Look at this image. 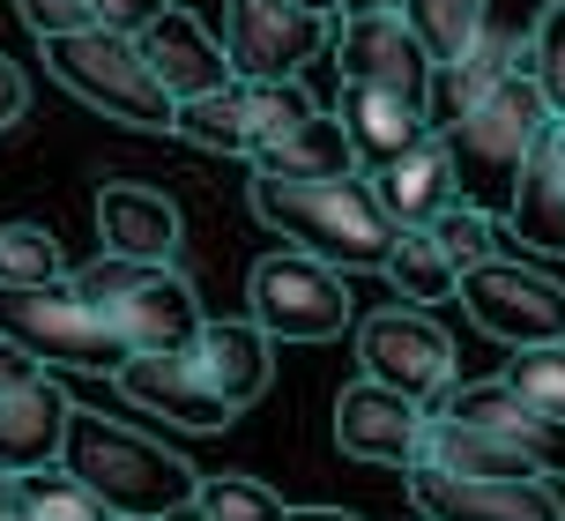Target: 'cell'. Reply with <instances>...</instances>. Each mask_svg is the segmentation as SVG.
<instances>
[{
	"mask_svg": "<svg viewBox=\"0 0 565 521\" xmlns=\"http://www.w3.org/2000/svg\"><path fill=\"white\" fill-rule=\"evenodd\" d=\"M513 238L536 246V254L565 260V119L536 142L529 172H521V194H513Z\"/></svg>",
	"mask_w": 565,
	"mask_h": 521,
	"instance_id": "obj_22",
	"label": "cell"
},
{
	"mask_svg": "<svg viewBox=\"0 0 565 521\" xmlns=\"http://www.w3.org/2000/svg\"><path fill=\"white\" fill-rule=\"evenodd\" d=\"M246 306H254V320L276 343H328V336H342L358 320V298L342 284V268L306 254V246L260 254L254 276H246Z\"/></svg>",
	"mask_w": 565,
	"mask_h": 521,
	"instance_id": "obj_7",
	"label": "cell"
},
{
	"mask_svg": "<svg viewBox=\"0 0 565 521\" xmlns=\"http://www.w3.org/2000/svg\"><path fill=\"white\" fill-rule=\"evenodd\" d=\"M224 53L238 83H298L320 53H335V15L298 0H224Z\"/></svg>",
	"mask_w": 565,
	"mask_h": 521,
	"instance_id": "obj_8",
	"label": "cell"
},
{
	"mask_svg": "<svg viewBox=\"0 0 565 521\" xmlns=\"http://www.w3.org/2000/svg\"><path fill=\"white\" fill-rule=\"evenodd\" d=\"M268 343H276V336H268L260 320H201L194 358H201L209 387H216L231 410H254L260 395H268V380H276V358H268Z\"/></svg>",
	"mask_w": 565,
	"mask_h": 521,
	"instance_id": "obj_20",
	"label": "cell"
},
{
	"mask_svg": "<svg viewBox=\"0 0 565 521\" xmlns=\"http://www.w3.org/2000/svg\"><path fill=\"white\" fill-rule=\"evenodd\" d=\"M424 439H431V403L402 395L387 380H350L335 395V447L358 455V462L380 469H417L424 462Z\"/></svg>",
	"mask_w": 565,
	"mask_h": 521,
	"instance_id": "obj_11",
	"label": "cell"
},
{
	"mask_svg": "<svg viewBox=\"0 0 565 521\" xmlns=\"http://www.w3.org/2000/svg\"><path fill=\"white\" fill-rule=\"evenodd\" d=\"M342 15H402V0H342Z\"/></svg>",
	"mask_w": 565,
	"mask_h": 521,
	"instance_id": "obj_39",
	"label": "cell"
},
{
	"mask_svg": "<svg viewBox=\"0 0 565 521\" xmlns=\"http://www.w3.org/2000/svg\"><path fill=\"white\" fill-rule=\"evenodd\" d=\"M75 284L89 290V306L113 320V336L135 350H194L201 336V298L171 260H127V254H97L89 268H75Z\"/></svg>",
	"mask_w": 565,
	"mask_h": 521,
	"instance_id": "obj_5",
	"label": "cell"
},
{
	"mask_svg": "<svg viewBox=\"0 0 565 521\" xmlns=\"http://www.w3.org/2000/svg\"><path fill=\"white\" fill-rule=\"evenodd\" d=\"M15 15L30 23L38 45H45V38H75V30H97L89 0H15Z\"/></svg>",
	"mask_w": 565,
	"mask_h": 521,
	"instance_id": "obj_35",
	"label": "cell"
},
{
	"mask_svg": "<svg viewBox=\"0 0 565 521\" xmlns=\"http://www.w3.org/2000/svg\"><path fill=\"white\" fill-rule=\"evenodd\" d=\"M60 238L30 216H0V290H38V284H60Z\"/></svg>",
	"mask_w": 565,
	"mask_h": 521,
	"instance_id": "obj_27",
	"label": "cell"
},
{
	"mask_svg": "<svg viewBox=\"0 0 565 521\" xmlns=\"http://www.w3.org/2000/svg\"><path fill=\"white\" fill-rule=\"evenodd\" d=\"M0 336H15L38 365H67V373H119L127 365V343L89 306V290L75 276L38 290H0Z\"/></svg>",
	"mask_w": 565,
	"mask_h": 521,
	"instance_id": "obj_6",
	"label": "cell"
},
{
	"mask_svg": "<svg viewBox=\"0 0 565 521\" xmlns=\"http://www.w3.org/2000/svg\"><path fill=\"white\" fill-rule=\"evenodd\" d=\"M38 373H45V365H38V358H30L15 336H0V395H8V387H30Z\"/></svg>",
	"mask_w": 565,
	"mask_h": 521,
	"instance_id": "obj_38",
	"label": "cell"
},
{
	"mask_svg": "<svg viewBox=\"0 0 565 521\" xmlns=\"http://www.w3.org/2000/svg\"><path fill=\"white\" fill-rule=\"evenodd\" d=\"M171 135L194 149H216V157H254V119H246V83H224L209 97H186Z\"/></svg>",
	"mask_w": 565,
	"mask_h": 521,
	"instance_id": "obj_24",
	"label": "cell"
},
{
	"mask_svg": "<svg viewBox=\"0 0 565 521\" xmlns=\"http://www.w3.org/2000/svg\"><path fill=\"white\" fill-rule=\"evenodd\" d=\"M380 276H387L409 306H439V298H454V290H461V268L447 260V246H439L431 232H402Z\"/></svg>",
	"mask_w": 565,
	"mask_h": 521,
	"instance_id": "obj_25",
	"label": "cell"
},
{
	"mask_svg": "<svg viewBox=\"0 0 565 521\" xmlns=\"http://www.w3.org/2000/svg\"><path fill=\"white\" fill-rule=\"evenodd\" d=\"M45 75L67 97H83L89 113L141 127V135H171L179 97L157 83V67L141 53V38L127 30H75V38H45Z\"/></svg>",
	"mask_w": 565,
	"mask_h": 521,
	"instance_id": "obj_4",
	"label": "cell"
},
{
	"mask_svg": "<svg viewBox=\"0 0 565 521\" xmlns=\"http://www.w3.org/2000/svg\"><path fill=\"white\" fill-rule=\"evenodd\" d=\"M372 187H380V202H387V216H395L402 232H424L439 209L461 202V187H454V157L439 135H424L417 149H402L387 172H372Z\"/></svg>",
	"mask_w": 565,
	"mask_h": 521,
	"instance_id": "obj_21",
	"label": "cell"
},
{
	"mask_svg": "<svg viewBox=\"0 0 565 521\" xmlns=\"http://www.w3.org/2000/svg\"><path fill=\"white\" fill-rule=\"evenodd\" d=\"M141 53H149L157 83H164L179 105H186V97H209V89H224V83H238V75H231V53L194 23V15H186V8H179V0L141 30Z\"/></svg>",
	"mask_w": 565,
	"mask_h": 521,
	"instance_id": "obj_19",
	"label": "cell"
},
{
	"mask_svg": "<svg viewBox=\"0 0 565 521\" xmlns=\"http://www.w3.org/2000/svg\"><path fill=\"white\" fill-rule=\"evenodd\" d=\"M513 395H529L543 417H565V343H529L507 358V373H499Z\"/></svg>",
	"mask_w": 565,
	"mask_h": 521,
	"instance_id": "obj_32",
	"label": "cell"
},
{
	"mask_svg": "<svg viewBox=\"0 0 565 521\" xmlns=\"http://www.w3.org/2000/svg\"><path fill=\"white\" fill-rule=\"evenodd\" d=\"M342 135H350V157H358V172H387L402 149H417L424 135H439L431 127V105L417 97H402V89H365V83H342Z\"/></svg>",
	"mask_w": 565,
	"mask_h": 521,
	"instance_id": "obj_16",
	"label": "cell"
},
{
	"mask_svg": "<svg viewBox=\"0 0 565 521\" xmlns=\"http://www.w3.org/2000/svg\"><path fill=\"white\" fill-rule=\"evenodd\" d=\"M164 521H209V514H201V507H179V514H164Z\"/></svg>",
	"mask_w": 565,
	"mask_h": 521,
	"instance_id": "obj_43",
	"label": "cell"
},
{
	"mask_svg": "<svg viewBox=\"0 0 565 521\" xmlns=\"http://www.w3.org/2000/svg\"><path fill=\"white\" fill-rule=\"evenodd\" d=\"M461 306L477 320L491 343L507 350H529V343H565V284L521 268V260H483L461 276Z\"/></svg>",
	"mask_w": 565,
	"mask_h": 521,
	"instance_id": "obj_9",
	"label": "cell"
},
{
	"mask_svg": "<svg viewBox=\"0 0 565 521\" xmlns=\"http://www.w3.org/2000/svg\"><path fill=\"white\" fill-rule=\"evenodd\" d=\"M67 417H75V403H67L60 380L38 373L30 387H8V395H0V469H8V477L53 469L60 455H67Z\"/></svg>",
	"mask_w": 565,
	"mask_h": 521,
	"instance_id": "obj_17",
	"label": "cell"
},
{
	"mask_svg": "<svg viewBox=\"0 0 565 521\" xmlns=\"http://www.w3.org/2000/svg\"><path fill=\"white\" fill-rule=\"evenodd\" d=\"M179 202L141 187V179H113L97 187V238L105 254H127V260H179Z\"/></svg>",
	"mask_w": 565,
	"mask_h": 521,
	"instance_id": "obj_18",
	"label": "cell"
},
{
	"mask_svg": "<svg viewBox=\"0 0 565 521\" xmlns=\"http://www.w3.org/2000/svg\"><path fill=\"white\" fill-rule=\"evenodd\" d=\"M23 113H30V75H23L8 53H0V135H8Z\"/></svg>",
	"mask_w": 565,
	"mask_h": 521,
	"instance_id": "obj_37",
	"label": "cell"
},
{
	"mask_svg": "<svg viewBox=\"0 0 565 521\" xmlns=\"http://www.w3.org/2000/svg\"><path fill=\"white\" fill-rule=\"evenodd\" d=\"M335 75L342 83H365V89H402V97L431 105L439 60L424 53L409 15H342L335 23Z\"/></svg>",
	"mask_w": 565,
	"mask_h": 521,
	"instance_id": "obj_14",
	"label": "cell"
},
{
	"mask_svg": "<svg viewBox=\"0 0 565 521\" xmlns=\"http://www.w3.org/2000/svg\"><path fill=\"white\" fill-rule=\"evenodd\" d=\"M282 521H358V514H342V507H290Z\"/></svg>",
	"mask_w": 565,
	"mask_h": 521,
	"instance_id": "obj_40",
	"label": "cell"
},
{
	"mask_svg": "<svg viewBox=\"0 0 565 521\" xmlns=\"http://www.w3.org/2000/svg\"><path fill=\"white\" fill-rule=\"evenodd\" d=\"M312 113H320V105L306 97V83H246V119H254V157H260L268 142H282L290 127H306ZM254 157H246V164H254Z\"/></svg>",
	"mask_w": 565,
	"mask_h": 521,
	"instance_id": "obj_30",
	"label": "cell"
},
{
	"mask_svg": "<svg viewBox=\"0 0 565 521\" xmlns=\"http://www.w3.org/2000/svg\"><path fill=\"white\" fill-rule=\"evenodd\" d=\"M8 521H38V514H30V507H23V499H15V514H8Z\"/></svg>",
	"mask_w": 565,
	"mask_h": 521,
	"instance_id": "obj_44",
	"label": "cell"
},
{
	"mask_svg": "<svg viewBox=\"0 0 565 521\" xmlns=\"http://www.w3.org/2000/svg\"><path fill=\"white\" fill-rule=\"evenodd\" d=\"M60 462L113 507V521H164L201 499V469L186 455H171L164 439L135 433V425H113L105 410L67 417V455Z\"/></svg>",
	"mask_w": 565,
	"mask_h": 521,
	"instance_id": "obj_3",
	"label": "cell"
},
{
	"mask_svg": "<svg viewBox=\"0 0 565 521\" xmlns=\"http://www.w3.org/2000/svg\"><path fill=\"white\" fill-rule=\"evenodd\" d=\"M113 387L135 410L179 425V433H224V425H238V410L209 387V373H201L194 350H135V358L113 373Z\"/></svg>",
	"mask_w": 565,
	"mask_h": 521,
	"instance_id": "obj_13",
	"label": "cell"
},
{
	"mask_svg": "<svg viewBox=\"0 0 565 521\" xmlns=\"http://www.w3.org/2000/svg\"><path fill=\"white\" fill-rule=\"evenodd\" d=\"M529 75L543 83V97L565 113V0L543 15V30H536V45H529Z\"/></svg>",
	"mask_w": 565,
	"mask_h": 521,
	"instance_id": "obj_34",
	"label": "cell"
},
{
	"mask_svg": "<svg viewBox=\"0 0 565 521\" xmlns=\"http://www.w3.org/2000/svg\"><path fill=\"white\" fill-rule=\"evenodd\" d=\"M358 365H365L372 380L402 387V395H417V403H439V395L454 387V343H447V328H439L431 313H417L409 298L358 320Z\"/></svg>",
	"mask_w": 565,
	"mask_h": 521,
	"instance_id": "obj_10",
	"label": "cell"
},
{
	"mask_svg": "<svg viewBox=\"0 0 565 521\" xmlns=\"http://www.w3.org/2000/svg\"><path fill=\"white\" fill-rule=\"evenodd\" d=\"M558 119L565 113L543 97L536 75H507L483 105H469L461 119H447L439 142H447V157H454V187H461V202L507 224L513 194H521V172H529L536 142L558 127Z\"/></svg>",
	"mask_w": 565,
	"mask_h": 521,
	"instance_id": "obj_2",
	"label": "cell"
},
{
	"mask_svg": "<svg viewBox=\"0 0 565 521\" xmlns=\"http://www.w3.org/2000/svg\"><path fill=\"white\" fill-rule=\"evenodd\" d=\"M15 514V477H8V469H0V521Z\"/></svg>",
	"mask_w": 565,
	"mask_h": 521,
	"instance_id": "obj_41",
	"label": "cell"
},
{
	"mask_svg": "<svg viewBox=\"0 0 565 521\" xmlns=\"http://www.w3.org/2000/svg\"><path fill=\"white\" fill-rule=\"evenodd\" d=\"M402 15H409V30L424 38V53L439 67H454L483 45V0H402Z\"/></svg>",
	"mask_w": 565,
	"mask_h": 521,
	"instance_id": "obj_26",
	"label": "cell"
},
{
	"mask_svg": "<svg viewBox=\"0 0 565 521\" xmlns=\"http://www.w3.org/2000/svg\"><path fill=\"white\" fill-rule=\"evenodd\" d=\"M424 232L447 246V260L469 276V268H483V260H499V216H483V209H469V202H454V209H439Z\"/></svg>",
	"mask_w": 565,
	"mask_h": 521,
	"instance_id": "obj_31",
	"label": "cell"
},
{
	"mask_svg": "<svg viewBox=\"0 0 565 521\" xmlns=\"http://www.w3.org/2000/svg\"><path fill=\"white\" fill-rule=\"evenodd\" d=\"M431 410H447V417H469L483 433L513 439L521 455H536L543 477H565V417H543L529 395H513L507 380H469V387H447Z\"/></svg>",
	"mask_w": 565,
	"mask_h": 521,
	"instance_id": "obj_15",
	"label": "cell"
},
{
	"mask_svg": "<svg viewBox=\"0 0 565 521\" xmlns=\"http://www.w3.org/2000/svg\"><path fill=\"white\" fill-rule=\"evenodd\" d=\"M298 8H320V15H342V0H298Z\"/></svg>",
	"mask_w": 565,
	"mask_h": 521,
	"instance_id": "obj_42",
	"label": "cell"
},
{
	"mask_svg": "<svg viewBox=\"0 0 565 521\" xmlns=\"http://www.w3.org/2000/svg\"><path fill=\"white\" fill-rule=\"evenodd\" d=\"M246 202H254V216L268 232L335 260L342 276L350 268H387V254L402 238V224L387 216V202H380V187L365 172H342V179H260L254 172Z\"/></svg>",
	"mask_w": 565,
	"mask_h": 521,
	"instance_id": "obj_1",
	"label": "cell"
},
{
	"mask_svg": "<svg viewBox=\"0 0 565 521\" xmlns=\"http://www.w3.org/2000/svg\"><path fill=\"white\" fill-rule=\"evenodd\" d=\"M260 179H342L358 172V157H350V135H342V113H312L306 127H290L282 142H268L254 157Z\"/></svg>",
	"mask_w": 565,
	"mask_h": 521,
	"instance_id": "obj_23",
	"label": "cell"
},
{
	"mask_svg": "<svg viewBox=\"0 0 565 521\" xmlns=\"http://www.w3.org/2000/svg\"><path fill=\"white\" fill-rule=\"evenodd\" d=\"M171 0H89V15H97V30H127V38H141V30L164 15Z\"/></svg>",
	"mask_w": 565,
	"mask_h": 521,
	"instance_id": "obj_36",
	"label": "cell"
},
{
	"mask_svg": "<svg viewBox=\"0 0 565 521\" xmlns=\"http://www.w3.org/2000/svg\"><path fill=\"white\" fill-rule=\"evenodd\" d=\"M209 521H282L290 507H282L268 485H254V477H201V499H194Z\"/></svg>",
	"mask_w": 565,
	"mask_h": 521,
	"instance_id": "obj_33",
	"label": "cell"
},
{
	"mask_svg": "<svg viewBox=\"0 0 565 521\" xmlns=\"http://www.w3.org/2000/svg\"><path fill=\"white\" fill-rule=\"evenodd\" d=\"M409 499L424 521H565L558 477H454V469L417 462Z\"/></svg>",
	"mask_w": 565,
	"mask_h": 521,
	"instance_id": "obj_12",
	"label": "cell"
},
{
	"mask_svg": "<svg viewBox=\"0 0 565 521\" xmlns=\"http://www.w3.org/2000/svg\"><path fill=\"white\" fill-rule=\"evenodd\" d=\"M558 0H483V45L477 53L491 67H507V75H529V45H536L543 15H551Z\"/></svg>",
	"mask_w": 565,
	"mask_h": 521,
	"instance_id": "obj_28",
	"label": "cell"
},
{
	"mask_svg": "<svg viewBox=\"0 0 565 521\" xmlns=\"http://www.w3.org/2000/svg\"><path fill=\"white\" fill-rule=\"evenodd\" d=\"M15 499H23L38 521H113V507L89 492L83 477L67 462H53V469H30V477H15Z\"/></svg>",
	"mask_w": 565,
	"mask_h": 521,
	"instance_id": "obj_29",
	"label": "cell"
}]
</instances>
